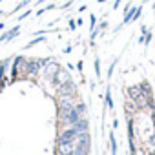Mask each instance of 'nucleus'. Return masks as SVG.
<instances>
[{"label":"nucleus","mask_w":155,"mask_h":155,"mask_svg":"<svg viewBox=\"0 0 155 155\" xmlns=\"http://www.w3.org/2000/svg\"><path fill=\"white\" fill-rule=\"evenodd\" d=\"M49 60H51V57H31V58H28V79L38 77V73L42 71V68Z\"/></svg>","instance_id":"1"},{"label":"nucleus","mask_w":155,"mask_h":155,"mask_svg":"<svg viewBox=\"0 0 155 155\" xmlns=\"http://www.w3.org/2000/svg\"><path fill=\"white\" fill-rule=\"evenodd\" d=\"M55 91H57V97H66V99H71V101H77V97H79V88L73 82V79H69L68 82L58 86Z\"/></svg>","instance_id":"2"},{"label":"nucleus","mask_w":155,"mask_h":155,"mask_svg":"<svg viewBox=\"0 0 155 155\" xmlns=\"http://www.w3.org/2000/svg\"><path fill=\"white\" fill-rule=\"evenodd\" d=\"M79 130L75 126H66V128H58V135H57V144H64V142H75L79 137Z\"/></svg>","instance_id":"3"},{"label":"nucleus","mask_w":155,"mask_h":155,"mask_svg":"<svg viewBox=\"0 0 155 155\" xmlns=\"http://www.w3.org/2000/svg\"><path fill=\"white\" fill-rule=\"evenodd\" d=\"M13 58H6L0 62V90L9 84V68H11Z\"/></svg>","instance_id":"4"},{"label":"nucleus","mask_w":155,"mask_h":155,"mask_svg":"<svg viewBox=\"0 0 155 155\" xmlns=\"http://www.w3.org/2000/svg\"><path fill=\"white\" fill-rule=\"evenodd\" d=\"M60 68H62V66H60L57 60H53V58H51V60H49V62L42 68V77H44L46 81H51L53 77L58 73V69H60Z\"/></svg>","instance_id":"5"},{"label":"nucleus","mask_w":155,"mask_h":155,"mask_svg":"<svg viewBox=\"0 0 155 155\" xmlns=\"http://www.w3.org/2000/svg\"><path fill=\"white\" fill-rule=\"evenodd\" d=\"M69 79H71L69 71H68V69H64V68H60V69H58V73H57V75L53 77V79L49 81V84H51V86L57 90L58 86H62V84H64V82H68Z\"/></svg>","instance_id":"6"},{"label":"nucleus","mask_w":155,"mask_h":155,"mask_svg":"<svg viewBox=\"0 0 155 155\" xmlns=\"http://www.w3.org/2000/svg\"><path fill=\"white\" fill-rule=\"evenodd\" d=\"M55 155H75V142L57 144V148H55Z\"/></svg>","instance_id":"7"},{"label":"nucleus","mask_w":155,"mask_h":155,"mask_svg":"<svg viewBox=\"0 0 155 155\" xmlns=\"http://www.w3.org/2000/svg\"><path fill=\"white\" fill-rule=\"evenodd\" d=\"M18 33H20V24L13 26L11 29H8L6 33H2V35H0V42H9V40L17 38V37H18Z\"/></svg>","instance_id":"8"},{"label":"nucleus","mask_w":155,"mask_h":155,"mask_svg":"<svg viewBox=\"0 0 155 155\" xmlns=\"http://www.w3.org/2000/svg\"><path fill=\"white\" fill-rule=\"evenodd\" d=\"M90 151H91V146L81 144V142L75 140V155H90Z\"/></svg>","instance_id":"9"},{"label":"nucleus","mask_w":155,"mask_h":155,"mask_svg":"<svg viewBox=\"0 0 155 155\" xmlns=\"http://www.w3.org/2000/svg\"><path fill=\"white\" fill-rule=\"evenodd\" d=\"M137 111H140V110L137 108V104L133 101H126L124 102V113H128V117H133Z\"/></svg>","instance_id":"10"},{"label":"nucleus","mask_w":155,"mask_h":155,"mask_svg":"<svg viewBox=\"0 0 155 155\" xmlns=\"http://www.w3.org/2000/svg\"><path fill=\"white\" fill-rule=\"evenodd\" d=\"M139 88H140V91H142L148 99H153V90H151V86H150L148 81H142V82L139 84Z\"/></svg>","instance_id":"11"},{"label":"nucleus","mask_w":155,"mask_h":155,"mask_svg":"<svg viewBox=\"0 0 155 155\" xmlns=\"http://www.w3.org/2000/svg\"><path fill=\"white\" fill-rule=\"evenodd\" d=\"M75 128L79 130L81 133H82V131H90V122H88V119H86V117H81L79 120H77Z\"/></svg>","instance_id":"12"},{"label":"nucleus","mask_w":155,"mask_h":155,"mask_svg":"<svg viewBox=\"0 0 155 155\" xmlns=\"http://www.w3.org/2000/svg\"><path fill=\"white\" fill-rule=\"evenodd\" d=\"M75 110H77V113H79L81 117H86L88 106H86V102H84V101H77V102H75Z\"/></svg>","instance_id":"13"},{"label":"nucleus","mask_w":155,"mask_h":155,"mask_svg":"<svg viewBox=\"0 0 155 155\" xmlns=\"http://www.w3.org/2000/svg\"><path fill=\"white\" fill-rule=\"evenodd\" d=\"M128 139H135V119L128 117Z\"/></svg>","instance_id":"14"},{"label":"nucleus","mask_w":155,"mask_h":155,"mask_svg":"<svg viewBox=\"0 0 155 155\" xmlns=\"http://www.w3.org/2000/svg\"><path fill=\"white\" fill-rule=\"evenodd\" d=\"M40 42H46V35H38V37H35L33 40H29V42L26 44V49H31L33 46H37V44H40Z\"/></svg>","instance_id":"15"},{"label":"nucleus","mask_w":155,"mask_h":155,"mask_svg":"<svg viewBox=\"0 0 155 155\" xmlns=\"http://www.w3.org/2000/svg\"><path fill=\"white\" fill-rule=\"evenodd\" d=\"M31 2H33V0H20V2L17 4V8H15V9H11V11H9L8 15H15V13H18V11L22 9V8H26V6H29Z\"/></svg>","instance_id":"16"},{"label":"nucleus","mask_w":155,"mask_h":155,"mask_svg":"<svg viewBox=\"0 0 155 155\" xmlns=\"http://www.w3.org/2000/svg\"><path fill=\"white\" fill-rule=\"evenodd\" d=\"M106 108H110V110H113V99H111V88L108 86L106 88Z\"/></svg>","instance_id":"17"},{"label":"nucleus","mask_w":155,"mask_h":155,"mask_svg":"<svg viewBox=\"0 0 155 155\" xmlns=\"http://www.w3.org/2000/svg\"><path fill=\"white\" fill-rule=\"evenodd\" d=\"M110 146H111V153L117 155V140H115V133H110Z\"/></svg>","instance_id":"18"},{"label":"nucleus","mask_w":155,"mask_h":155,"mask_svg":"<svg viewBox=\"0 0 155 155\" xmlns=\"http://www.w3.org/2000/svg\"><path fill=\"white\" fill-rule=\"evenodd\" d=\"M51 9H57V6L55 4H49V6H46V8H40V9H37V17H40V15H44L46 11H51Z\"/></svg>","instance_id":"19"},{"label":"nucleus","mask_w":155,"mask_h":155,"mask_svg":"<svg viewBox=\"0 0 155 155\" xmlns=\"http://www.w3.org/2000/svg\"><path fill=\"white\" fill-rule=\"evenodd\" d=\"M93 68H95L97 77H101V58H99V57H95V64H93Z\"/></svg>","instance_id":"20"},{"label":"nucleus","mask_w":155,"mask_h":155,"mask_svg":"<svg viewBox=\"0 0 155 155\" xmlns=\"http://www.w3.org/2000/svg\"><path fill=\"white\" fill-rule=\"evenodd\" d=\"M95 24H97V17L91 13V15H90V31H93V29H95Z\"/></svg>","instance_id":"21"},{"label":"nucleus","mask_w":155,"mask_h":155,"mask_svg":"<svg viewBox=\"0 0 155 155\" xmlns=\"http://www.w3.org/2000/svg\"><path fill=\"white\" fill-rule=\"evenodd\" d=\"M31 13H33V9H26L24 13H20V15H18V20H24V18H28Z\"/></svg>","instance_id":"22"},{"label":"nucleus","mask_w":155,"mask_h":155,"mask_svg":"<svg viewBox=\"0 0 155 155\" xmlns=\"http://www.w3.org/2000/svg\"><path fill=\"white\" fill-rule=\"evenodd\" d=\"M140 15H142V4H140V6H137V11H135V17H133V22H135V20H139V18H140Z\"/></svg>","instance_id":"23"},{"label":"nucleus","mask_w":155,"mask_h":155,"mask_svg":"<svg viewBox=\"0 0 155 155\" xmlns=\"http://www.w3.org/2000/svg\"><path fill=\"white\" fill-rule=\"evenodd\" d=\"M68 28H69V31H75V29H77V20L69 18V20H68Z\"/></svg>","instance_id":"24"},{"label":"nucleus","mask_w":155,"mask_h":155,"mask_svg":"<svg viewBox=\"0 0 155 155\" xmlns=\"http://www.w3.org/2000/svg\"><path fill=\"white\" fill-rule=\"evenodd\" d=\"M115 66H117V58H115V60L110 64V68H108V77H111V75H113V71H115Z\"/></svg>","instance_id":"25"},{"label":"nucleus","mask_w":155,"mask_h":155,"mask_svg":"<svg viewBox=\"0 0 155 155\" xmlns=\"http://www.w3.org/2000/svg\"><path fill=\"white\" fill-rule=\"evenodd\" d=\"M120 4H122V0H115L113 6H111V9H119V8H120Z\"/></svg>","instance_id":"26"},{"label":"nucleus","mask_w":155,"mask_h":155,"mask_svg":"<svg viewBox=\"0 0 155 155\" xmlns=\"http://www.w3.org/2000/svg\"><path fill=\"white\" fill-rule=\"evenodd\" d=\"M82 68H84V62H82V60H79V62H77V69L82 73Z\"/></svg>","instance_id":"27"},{"label":"nucleus","mask_w":155,"mask_h":155,"mask_svg":"<svg viewBox=\"0 0 155 155\" xmlns=\"http://www.w3.org/2000/svg\"><path fill=\"white\" fill-rule=\"evenodd\" d=\"M71 49H73L71 46H66V48L62 49V53H66V55H69V53H71Z\"/></svg>","instance_id":"28"},{"label":"nucleus","mask_w":155,"mask_h":155,"mask_svg":"<svg viewBox=\"0 0 155 155\" xmlns=\"http://www.w3.org/2000/svg\"><path fill=\"white\" fill-rule=\"evenodd\" d=\"M106 28H108V22H101V26H99V29H101V31H104Z\"/></svg>","instance_id":"29"},{"label":"nucleus","mask_w":155,"mask_h":155,"mask_svg":"<svg viewBox=\"0 0 155 155\" xmlns=\"http://www.w3.org/2000/svg\"><path fill=\"white\" fill-rule=\"evenodd\" d=\"M148 33V28L146 26H140V35H146Z\"/></svg>","instance_id":"30"},{"label":"nucleus","mask_w":155,"mask_h":155,"mask_svg":"<svg viewBox=\"0 0 155 155\" xmlns=\"http://www.w3.org/2000/svg\"><path fill=\"white\" fill-rule=\"evenodd\" d=\"M86 9H88V6H86V4H82V6L79 8V11H81V13H82V11H86Z\"/></svg>","instance_id":"31"},{"label":"nucleus","mask_w":155,"mask_h":155,"mask_svg":"<svg viewBox=\"0 0 155 155\" xmlns=\"http://www.w3.org/2000/svg\"><path fill=\"white\" fill-rule=\"evenodd\" d=\"M150 144H151V146H155V133L151 135V139H150Z\"/></svg>","instance_id":"32"},{"label":"nucleus","mask_w":155,"mask_h":155,"mask_svg":"<svg viewBox=\"0 0 155 155\" xmlns=\"http://www.w3.org/2000/svg\"><path fill=\"white\" fill-rule=\"evenodd\" d=\"M82 24H84V22H82V18H79V20H77V28H82Z\"/></svg>","instance_id":"33"},{"label":"nucleus","mask_w":155,"mask_h":155,"mask_svg":"<svg viewBox=\"0 0 155 155\" xmlns=\"http://www.w3.org/2000/svg\"><path fill=\"white\" fill-rule=\"evenodd\" d=\"M4 28H6V22H0V31H2Z\"/></svg>","instance_id":"34"},{"label":"nucleus","mask_w":155,"mask_h":155,"mask_svg":"<svg viewBox=\"0 0 155 155\" xmlns=\"http://www.w3.org/2000/svg\"><path fill=\"white\" fill-rule=\"evenodd\" d=\"M44 2H46V0H37V4H35V6H40V4H44Z\"/></svg>","instance_id":"35"},{"label":"nucleus","mask_w":155,"mask_h":155,"mask_svg":"<svg viewBox=\"0 0 155 155\" xmlns=\"http://www.w3.org/2000/svg\"><path fill=\"white\" fill-rule=\"evenodd\" d=\"M97 2H99V4H104V2H106V0H97Z\"/></svg>","instance_id":"36"},{"label":"nucleus","mask_w":155,"mask_h":155,"mask_svg":"<svg viewBox=\"0 0 155 155\" xmlns=\"http://www.w3.org/2000/svg\"><path fill=\"white\" fill-rule=\"evenodd\" d=\"M151 11H153V15H155V4H153V8H151Z\"/></svg>","instance_id":"37"},{"label":"nucleus","mask_w":155,"mask_h":155,"mask_svg":"<svg viewBox=\"0 0 155 155\" xmlns=\"http://www.w3.org/2000/svg\"><path fill=\"white\" fill-rule=\"evenodd\" d=\"M2 15H4V11H2V9H0V17H2Z\"/></svg>","instance_id":"38"},{"label":"nucleus","mask_w":155,"mask_h":155,"mask_svg":"<svg viewBox=\"0 0 155 155\" xmlns=\"http://www.w3.org/2000/svg\"><path fill=\"white\" fill-rule=\"evenodd\" d=\"M0 2H2V0H0Z\"/></svg>","instance_id":"39"}]
</instances>
